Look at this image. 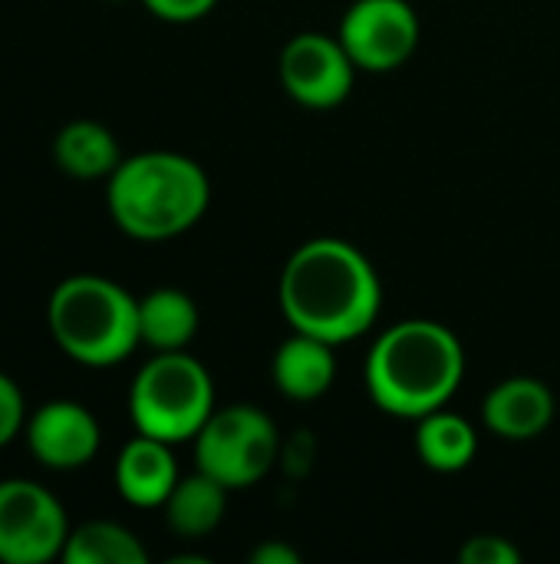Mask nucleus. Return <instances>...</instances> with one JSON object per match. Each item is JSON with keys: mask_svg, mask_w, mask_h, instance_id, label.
<instances>
[{"mask_svg": "<svg viewBox=\"0 0 560 564\" xmlns=\"http://www.w3.org/2000/svg\"><path fill=\"white\" fill-rule=\"evenodd\" d=\"M53 159L69 178H83V182L109 178L122 162L116 135L92 119H76L63 126L53 142Z\"/></svg>", "mask_w": 560, "mask_h": 564, "instance_id": "16", "label": "nucleus"}, {"mask_svg": "<svg viewBox=\"0 0 560 564\" xmlns=\"http://www.w3.org/2000/svg\"><path fill=\"white\" fill-rule=\"evenodd\" d=\"M178 463L172 456V443L139 433L129 440L116 459V489L129 506L162 509L178 482Z\"/></svg>", "mask_w": 560, "mask_h": 564, "instance_id": "12", "label": "nucleus"}, {"mask_svg": "<svg viewBox=\"0 0 560 564\" xmlns=\"http://www.w3.org/2000/svg\"><path fill=\"white\" fill-rule=\"evenodd\" d=\"M102 433L96 416L73 400L43 403L26 423V446L46 469H79L99 453Z\"/></svg>", "mask_w": 560, "mask_h": 564, "instance_id": "10", "label": "nucleus"}, {"mask_svg": "<svg viewBox=\"0 0 560 564\" xmlns=\"http://www.w3.org/2000/svg\"><path fill=\"white\" fill-rule=\"evenodd\" d=\"M465 377L462 340L439 321L413 317L386 327L366 357L370 400L399 420H419L442 410Z\"/></svg>", "mask_w": 560, "mask_h": 564, "instance_id": "2", "label": "nucleus"}, {"mask_svg": "<svg viewBox=\"0 0 560 564\" xmlns=\"http://www.w3.org/2000/svg\"><path fill=\"white\" fill-rule=\"evenodd\" d=\"M56 347L83 367H116L139 344V301L102 274H73L56 284L50 307Z\"/></svg>", "mask_w": 560, "mask_h": 564, "instance_id": "4", "label": "nucleus"}, {"mask_svg": "<svg viewBox=\"0 0 560 564\" xmlns=\"http://www.w3.org/2000/svg\"><path fill=\"white\" fill-rule=\"evenodd\" d=\"M191 443L195 466L231 492L257 486L281 456L277 426L254 403H231L215 410Z\"/></svg>", "mask_w": 560, "mask_h": 564, "instance_id": "6", "label": "nucleus"}, {"mask_svg": "<svg viewBox=\"0 0 560 564\" xmlns=\"http://www.w3.org/2000/svg\"><path fill=\"white\" fill-rule=\"evenodd\" d=\"M23 426V393L17 383L0 373V446H7Z\"/></svg>", "mask_w": 560, "mask_h": 564, "instance_id": "20", "label": "nucleus"}, {"mask_svg": "<svg viewBox=\"0 0 560 564\" xmlns=\"http://www.w3.org/2000/svg\"><path fill=\"white\" fill-rule=\"evenodd\" d=\"M112 221L139 241H165L201 221L211 202L205 169L178 152H139L116 165L106 188Z\"/></svg>", "mask_w": 560, "mask_h": 564, "instance_id": "3", "label": "nucleus"}, {"mask_svg": "<svg viewBox=\"0 0 560 564\" xmlns=\"http://www.w3.org/2000/svg\"><path fill=\"white\" fill-rule=\"evenodd\" d=\"M228 492L218 479H211L208 473L195 469L191 476H182L172 489V496L165 499L162 512L165 522L175 535L182 539H205L211 535L228 509Z\"/></svg>", "mask_w": 560, "mask_h": 564, "instance_id": "14", "label": "nucleus"}, {"mask_svg": "<svg viewBox=\"0 0 560 564\" xmlns=\"http://www.w3.org/2000/svg\"><path fill=\"white\" fill-rule=\"evenodd\" d=\"M277 301L284 321L327 344L363 337L383 307V284L373 261L343 238L304 241L284 264Z\"/></svg>", "mask_w": 560, "mask_h": 564, "instance_id": "1", "label": "nucleus"}, {"mask_svg": "<svg viewBox=\"0 0 560 564\" xmlns=\"http://www.w3.org/2000/svg\"><path fill=\"white\" fill-rule=\"evenodd\" d=\"M462 564H521V552L505 535H472L459 549Z\"/></svg>", "mask_w": 560, "mask_h": 564, "instance_id": "19", "label": "nucleus"}, {"mask_svg": "<svg viewBox=\"0 0 560 564\" xmlns=\"http://www.w3.org/2000/svg\"><path fill=\"white\" fill-rule=\"evenodd\" d=\"M337 36L356 69L393 73L419 46V17L409 0H353Z\"/></svg>", "mask_w": 560, "mask_h": 564, "instance_id": "8", "label": "nucleus"}, {"mask_svg": "<svg viewBox=\"0 0 560 564\" xmlns=\"http://www.w3.org/2000/svg\"><path fill=\"white\" fill-rule=\"evenodd\" d=\"M69 522L59 499L30 479L0 482V562L46 564L63 558Z\"/></svg>", "mask_w": 560, "mask_h": 564, "instance_id": "7", "label": "nucleus"}, {"mask_svg": "<svg viewBox=\"0 0 560 564\" xmlns=\"http://www.w3.org/2000/svg\"><path fill=\"white\" fill-rule=\"evenodd\" d=\"M475 453H479V433L465 416L449 413L442 406L416 420V456L422 459L426 469L462 473L472 466Z\"/></svg>", "mask_w": 560, "mask_h": 564, "instance_id": "15", "label": "nucleus"}, {"mask_svg": "<svg viewBox=\"0 0 560 564\" xmlns=\"http://www.w3.org/2000/svg\"><path fill=\"white\" fill-rule=\"evenodd\" d=\"M149 7V13H155L158 20L168 23H191L201 20L215 10L218 0H142Z\"/></svg>", "mask_w": 560, "mask_h": 564, "instance_id": "21", "label": "nucleus"}, {"mask_svg": "<svg viewBox=\"0 0 560 564\" xmlns=\"http://www.w3.org/2000/svg\"><path fill=\"white\" fill-rule=\"evenodd\" d=\"M281 86L307 109L340 106L356 79V63L350 59L340 36L330 33H297L281 50Z\"/></svg>", "mask_w": 560, "mask_h": 564, "instance_id": "9", "label": "nucleus"}, {"mask_svg": "<svg viewBox=\"0 0 560 564\" xmlns=\"http://www.w3.org/2000/svg\"><path fill=\"white\" fill-rule=\"evenodd\" d=\"M66 564H145L149 552L142 542L116 525V522H86L69 532L66 549H63Z\"/></svg>", "mask_w": 560, "mask_h": 564, "instance_id": "18", "label": "nucleus"}, {"mask_svg": "<svg viewBox=\"0 0 560 564\" xmlns=\"http://www.w3.org/2000/svg\"><path fill=\"white\" fill-rule=\"evenodd\" d=\"M251 562L254 564H300L297 549L284 545V542H264L251 552Z\"/></svg>", "mask_w": 560, "mask_h": 564, "instance_id": "22", "label": "nucleus"}, {"mask_svg": "<svg viewBox=\"0 0 560 564\" xmlns=\"http://www.w3.org/2000/svg\"><path fill=\"white\" fill-rule=\"evenodd\" d=\"M215 413V383L185 350H158L132 380L129 416L135 433L162 443H188Z\"/></svg>", "mask_w": 560, "mask_h": 564, "instance_id": "5", "label": "nucleus"}, {"mask_svg": "<svg viewBox=\"0 0 560 564\" xmlns=\"http://www.w3.org/2000/svg\"><path fill=\"white\" fill-rule=\"evenodd\" d=\"M198 334V307L178 288H158L139 297V337L152 350H185Z\"/></svg>", "mask_w": 560, "mask_h": 564, "instance_id": "17", "label": "nucleus"}, {"mask_svg": "<svg viewBox=\"0 0 560 564\" xmlns=\"http://www.w3.org/2000/svg\"><path fill=\"white\" fill-rule=\"evenodd\" d=\"M271 373H274V387L281 390V397L297 400V403L320 400L337 380L333 344H327V340H320L314 334L294 330L277 347Z\"/></svg>", "mask_w": 560, "mask_h": 564, "instance_id": "13", "label": "nucleus"}, {"mask_svg": "<svg viewBox=\"0 0 560 564\" xmlns=\"http://www.w3.org/2000/svg\"><path fill=\"white\" fill-rule=\"evenodd\" d=\"M554 413L558 400L551 387L538 377H508L492 387L482 403L485 430L512 443L538 440L554 423Z\"/></svg>", "mask_w": 560, "mask_h": 564, "instance_id": "11", "label": "nucleus"}]
</instances>
